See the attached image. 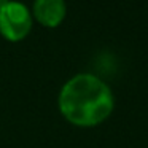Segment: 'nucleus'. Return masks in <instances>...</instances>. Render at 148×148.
Instances as JSON below:
<instances>
[{
    "label": "nucleus",
    "instance_id": "1",
    "mask_svg": "<svg viewBox=\"0 0 148 148\" xmlns=\"http://www.w3.org/2000/svg\"><path fill=\"white\" fill-rule=\"evenodd\" d=\"M61 115L78 127H94L103 123L115 108L110 86L92 73H77L59 91Z\"/></svg>",
    "mask_w": 148,
    "mask_h": 148
},
{
    "label": "nucleus",
    "instance_id": "2",
    "mask_svg": "<svg viewBox=\"0 0 148 148\" xmlns=\"http://www.w3.org/2000/svg\"><path fill=\"white\" fill-rule=\"evenodd\" d=\"M34 18L30 10L18 0H10L0 8V35L8 42H21L29 35Z\"/></svg>",
    "mask_w": 148,
    "mask_h": 148
},
{
    "label": "nucleus",
    "instance_id": "3",
    "mask_svg": "<svg viewBox=\"0 0 148 148\" xmlns=\"http://www.w3.org/2000/svg\"><path fill=\"white\" fill-rule=\"evenodd\" d=\"M30 13L34 19L43 27L54 29L65 19L67 3L65 0H34Z\"/></svg>",
    "mask_w": 148,
    "mask_h": 148
},
{
    "label": "nucleus",
    "instance_id": "4",
    "mask_svg": "<svg viewBox=\"0 0 148 148\" xmlns=\"http://www.w3.org/2000/svg\"><path fill=\"white\" fill-rule=\"evenodd\" d=\"M8 2H10V0H0V8L3 7V5H7Z\"/></svg>",
    "mask_w": 148,
    "mask_h": 148
}]
</instances>
